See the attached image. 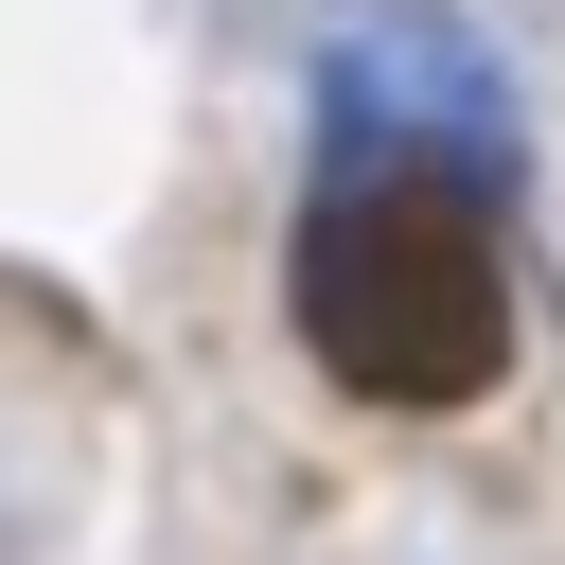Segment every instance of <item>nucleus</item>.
I'll use <instances>...</instances> for the list:
<instances>
[{
	"label": "nucleus",
	"mask_w": 565,
	"mask_h": 565,
	"mask_svg": "<svg viewBox=\"0 0 565 565\" xmlns=\"http://www.w3.org/2000/svg\"><path fill=\"white\" fill-rule=\"evenodd\" d=\"M494 194H512V88L459 18L388 0L318 53V212H300V335L371 406H459L512 353L494 282Z\"/></svg>",
	"instance_id": "obj_1"
}]
</instances>
